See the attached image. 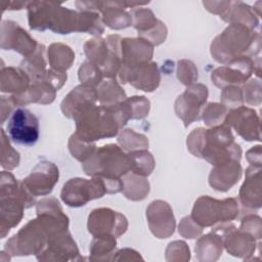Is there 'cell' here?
<instances>
[{
    "label": "cell",
    "mask_w": 262,
    "mask_h": 262,
    "mask_svg": "<svg viewBox=\"0 0 262 262\" xmlns=\"http://www.w3.org/2000/svg\"><path fill=\"white\" fill-rule=\"evenodd\" d=\"M187 146L195 157H202L212 165L238 161L242 150L227 125L216 126L210 130L194 129L187 137Z\"/></svg>",
    "instance_id": "cell-1"
},
{
    "label": "cell",
    "mask_w": 262,
    "mask_h": 262,
    "mask_svg": "<svg viewBox=\"0 0 262 262\" xmlns=\"http://www.w3.org/2000/svg\"><path fill=\"white\" fill-rule=\"evenodd\" d=\"M77 132L80 139L86 142L113 137L119 128L127 123L120 103L115 105H93L75 118Z\"/></svg>",
    "instance_id": "cell-2"
},
{
    "label": "cell",
    "mask_w": 262,
    "mask_h": 262,
    "mask_svg": "<svg viewBox=\"0 0 262 262\" xmlns=\"http://www.w3.org/2000/svg\"><path fill=\"white\" fill-rule=\"evenodd\" d=\"M29 25L32 30L50 29L58 34L81 31V13L53 2L34 1L28 3Z\"/></svg>",
    "instance_id": "cell-3"
},
{
    "label": "cell",
    "mask_w": 262,
    "mask_h": 262,
    "mask_svg": "<svg viewBox=\"0 0 262 262\" xmlns=\"http://www.w3.org/2000/svg\"><path fill=\"white\" fill-rule=\"evenodd\" d=\"M83 168L87 175L119 180L131 170V161L129 155L124 154L118 145L107 144L92 154Z\"/></svg>",
    "instance_id": "cell-4"
},
{
    "label": "cell",
    "mask_w": 262,
    "mask_h": 262,
    "mask_svg": "<svg viewBox=\"0 0 262 262\" xmlns=\"http://www.w3.org/2000/svg\"><path fill=\"white\" fill-rule=\"evenodd\" d=\"M238 207L234 199L218 201L208 195L201 196L194 204L191 218L202 227L214 225L217 222H225L236 218Z\"/></svg>",
    "instance_id": "cell-5"
},
{
    "label": "cell",
    "mask_w": 262,
    "mask_h": 262,
    "mask_svg": "<svg viewBox=\"0 0 262 262\" xmlns=\"http://www.w3.org/2000/svg\"><path fill=\"white\" fill-rule=\"evenodd\" d=\"M107 192L102 178L94 177L91 180L72 178L64 183L61 190V200L70 207H81L89 201L101 198Z\"/></svg>",
    "instance_id": "cell-6"
},
{
    "label": "cell",
    "mask_w": 262,
    "mask_h": 262,
    "mask_svg": "<svg viewBox=\"0 0 262 262\" xmlns=\"http://www.w3.org/2000/svg\"><path fill=\"white\" fill-rule=\"evenodd\" d=\"M6 129L11 140L18 144L30 146L39 139V120L26 107H17L12 112Z\"/></svg>",
    "instance_id": "cell-7"
},
{
    "label": "cell",
    "mask_w": 262,
    "mask_h": 262,
    "mask_svg": "<svg viewBox=\"0 0 262 262\" xmlns=\"http://www.w3.org/2000/svg\"><path fill=\"white\" fill-rule=\"evenodd\" d=\"M127 227L125 216L111 209H95L88 218V230L94 236L113 235L117 237L125 233Z\"/></svg>",
    "instance_id": "cell-8"
},
{
    "label": "cell",
    "mask_w": 262,
    "mask_h": 262,
    "mask_svg": "<svg viewBox=\"0 0 262 262\" xmlns=\"http://www.w3.org/2000/svg\"><path fill=\"white\" fill-rule=\"evenodd\" d=\"M57 167L48 161L40 162L31 171V174L23 180L25 188L33 195H45L52 191L58 181Z\"/></svg>",
    "instance_id": "cell-9"
},
{
    "label": "cell",
    "mask_w": 262,
    "mask_h": 262,
    "mask_svg": "<svg viewBox=\"0 0 262 262\" xmlns=\"http://www.w3.org/2000/svg\"><path fill=\"white\" fill-rule=\"evenodd\" d=\"M1 47L12 49L28 57L36 51V41L24 31L18 24L11 20H3L1 26Z\"/></svg>",
    "instance_id": "cell-10"
},
{
    "label": "cell",
    "mask_w": 262,
    "mask_h": 262,
    "mask_svg": "<svg viewBox=\"0 0 262 262\" xmlns=\"http://www.w3.org/2000/svg\"><path fill=\"white\" fill-rule=\"evenodd\" d=\"M207 97L208 89L201 84L190 86L178 97L175 103V111L177 116L184 121L185 126L200 119L198 115H200V108L206 102Z\"/></svg>",
    "instance_id": "cell-11"
},
{
    "label": "cell",
    "mask_w": 262,
    "mask_h": 262,
    "mask_svg": "<svg viewBox=\"0 0 262 262\" xmlns=\"http://www.w3.org/2000/svg\"><path fill=\"white\" fill-rule=\"evenodd\" d=\"M123 83H130L143 91H154L160 83V73L157 63H141L135 67H124L120 74Z\"/></svg>",
    "instance_id": "cell-12"
},
{
    "label": "cell",
    "mask_w": 262,
    "mask_h": 262,
    "mask_svg": "<svg viewBox=\"0 0 262 262\" xmlns=\"http://www.w3.org/2000/svg\"><path fill=\"white\" fill-rule=\"evenodd\" d=\"M98 99L97 91L88 85H80L73 89L61 103V111L69 118H77L83 112L92 107Z\"/></svg>",
    "instance_id": "cell-13"
},
{
    "label": "cell",
    "mask_w": 262,
    "mask_h": 262,
    "mask_svg": "<svg viewBox=\"0 0 262 262\" xmlns=\"http://www.w3.org/2000/svg\"><path fill=\"white\" fill-rule=\"evenodd\" d=\"M224 124L227 126H232L235 131L245 139V140H260V131L255 130V126L259 127V119L257 114L247 107H238L232 110L225 117Z\"/></svg>",
    "instance_id": "cell-14"
},
{
    "label": "cell",
    "mask_w": 262,
    "mask_h": 262,
    "mask_svg": "<svg viewBox=\"0 0 262 262\" xmlns=\"http://www.w3.org/2000/svg\"><path fill=\"white\" fill-rule=\"evenodd\" d=\"M242 168L237 161L216 165L209 177L210 185L219 191H227L241 177Z\"/></svg>",
    "instance_id": "cell-15"
},
{
    "label": "cell",
    "mask_w": 262,
    "mask_h": 262,
    "mask_svg": "<svg viewBox=\"0 0 262 262\" xmlns=\"http://www.w3.org/2000/svg\"><path fill=\"white\" fill-rule=\"evenodd\" d=\"M29 75L23 69L13 67L2 68L1 72V91L14 93L13 98L24 95L29 90Z\"/></svg>",
    "instance_id": "cell-16"
},
{
    "label": "cell",
    "mask_w": 262,
    "mask_h": 262,
    "mask_svg": "<svg viewBox=\"0 0 262 262\" xmlns=\"http://www.w3.org/2000/svg\"><path fill=\"white\" fill-rule=\"evenodd\" d=\"M172 212L170 206L163 201H155L150 204L148 209L146 210V216L148 220L159 219L157 223L149 226L150 230L155 235L160 238H166L174 232L175 224L163 221V217Z\"/></svg>",
    "instance_id": "cell-17"
},
{
    "label": "cell",
    "mask_w": 262,
    "mask_h": 262,
    "mask_svg": "<svg viewBox=\"0 0 262 262\" xmlns=\"http://www.w3.org/2000/svg\"><path fill=\"white\" fill-rule=\"evenodd\" d=\"M49 61L53 70L64 73L66 70L71 68L72 62L75 60V53L72 49L63 44H52L48 50Z\"/></svg>",
    "instance_id": "cell-18"
},
{
    "label": "cell",
    "mask_w": 262,
    "mask_h": 262,
    "mask_svg": "<svg viewBox=\"0 0 262 262\" xmlns=\"http://www.w3.org/2000/svg\"><path fill=\"white\" fill-rule=\"evenodd\" d=\"M131 161V170L139 176L149 175L154 169L155 161L152 156L146 150L133 151L129 155Z\"/></svg>",
    "instance_id": "cell-19"
},
{
    "label": "cell",
    "mask_w": 262,
    "mask_h": 262,
    "mask_svg": "<svg viewBox=\"0 0 262 262\" xmlns=\"http://www.w3.org/2000/svg\"><path fill=\"white\" fill-rule=\"evenodd\" d=\"M97 97L101 102L107 103L106 105H115L125 100L126 94L115 81H108L100 86Z\"/></svg>",
    "instance_id": "cell-20"
},
{
    "label": "cell",
    "mask_w": 262,
    "mask_h": 262,
    "mask_svg": "<svg viewBox=\"0 0 262 262\" xmlns=\"http://www.w3.org/2000/svg\"><path fill=\"white\" fill-rule=\"evenodd\" d=\"M1 131H2L1 132V134H2V152H7V155H2V162L5 161L6 158H8V160L2 167L6 168V169H13L19 163V154L15 149H13V147L10 145L9 141L6 139L5 131L3 129Z\"/></svg>",
    "instance_id": "cell-21"
}]
</instances>
